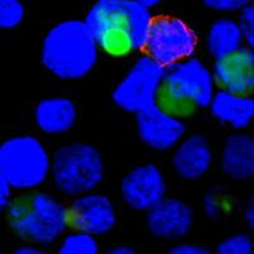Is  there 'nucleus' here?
Returning <instances> with one entry per match:
<instances>
[{
  "mask_svg": "<svg viewBox=\"0 0 254 254\" xmlns=\"http://www.w3.org/2000/svg\"><path fill=\"white\" fill-rule=\"evenodd\" d=\"M203 212L206 216L211 217V219H217L224 211V203H222V198L217 193L214 192H207L206 196L203 197Z\"/></svg>",
  "mask_w": 254,
  "mask_h": 254,
  "instance_id": "24",
  "label": "nucleus"
},
{
  "mask_svg": "<svg viewBox=\"0 0 254 254\" xmlns=\"http://www.w3.org/2000/svg\"><path fill=\"white\" fill-rule=\"evenodd\" d=\"M132 1H135V3L140 4V5H142V6H145V8L153 10L154 8H156V6L160 5V4H162L164 0H132Z\"/></svg>",
  "mask_w": 254,
  "mask_h": 254,
  "instance_id": "30",
  "label": "nucleus"
},
{
  "mask_svg": "<svg viewBox=\"0 0 254 254\" xmlns=\"http://www.w3.org/2000/svg\"><path fill=\"white\" fill-rule=\"evenodd\" d=\"M253 252V239L247 233L228 235L216 246V253L219 254H252Z\"/></svg>",
  "mask_w": 254,
  "mask_h": 254,
  "instance_id": "21",
  "label": "nucleus"
},
{
  "mask_svg": "<svg viewBox=\"0 0 254 254\" xmlns=\"http://www.w3.org/2000/svg\"><path fill=\"white\" fill-rule=\"evenodd\" d=\"M51 154L35 135L10 136L0 144V176L17 192L40 190L50 179Z\"/></svg>",
  "mask_w": 254,
  "mask_h": 254,
  "instance_id": "6",
  "label": "nucleus"
},
{
  "mask_svg": "<svg viewBox=\"0 0 254 254\" xmlns=\"http://www.w3.org/2000/svg\"><path fill=\"white\" fill-rule=\"evenodd\" d=\"M216 89L211 66L192 56L165 69L158 103L185 117L207 110Z\"/></svg>",
  "mask_w": 254,
  "mask_h": 254,
  "instance_id": "4",
  "label": "nucleus"
},
{
  "mask_svg": "<svg viewBox=\"0 0 254 254\" xmlns=\"http://www.w3.org/2000/svg\"><path fill=\"white\" fill-rule=\"evenodd\" d=\"M26 6L22 0H0V31H13L23 23Z\"/></svg>",
  "mask_w": 254,
  "mask_h": 254,
  "instance_id": "20",
  "label": "nucleus"
},
{
  "mask_svg": "<svg viewBox=\"0 0 254 254\" xmlns=\"http://www.w3.org/2000/svg\"><path fill=\"white\" fill-rule=\"evenodd\" d=\"M238 26H239L240 32H242L243 40L246 46H254V6L253 4L244 6L237 13Z\"/></svg>",
  "mask_w": 254,
  "mask_h": 254,
  "instance_id": "22",
  "label": "nucleus"
},
{
  "mask_svg": "<svg viewBox=\"0 0 254 254\" xmlns=\"http://www.w3.org/2000/svg\"><path fill=\"white\" fill-rule=\"evenodd\" d=\"M198 44V36L186 20L159 14L151 19L142 52L167 69L194 56Z\"/></svg>",
  "mask_w": 254,
  "mask_h": 254,
  "instance_id": "7",
  "label": "nucleus"
},
{
  "mask_svg": "<svg viewBox=\"0 0 254 254\" xmlns=\"http://www.w3.org/2000/svg\"><path fill=\"white\" fill-rule=\"evenodd\" d=\"M221 172L231 181L244 182L254 174V139L246 131L228 136L220 153Z\"/></svg>",
  "mask_w": 254,
  "mask_h": 254,
  "instance_id": "16",
  "label": "nucleus"
},
{
  "mask_svg": "<svg viewBox=\"0 0 254 254\" xmlns=\"http://www.w3.org/2000/svg\"><path fill=\"white\" fill-rule=\"evenodd\" d=\"M194 224V212L185 199L168 197L146 211V228L153 237L178 242L187 237Z\"/></svg>",
  "mask_w": 254,
  "mask_h": 254,
  "instance_id": "12",
  "label": "nucleus"
},
{
  "mask_svg": "<svg viewBox=\"0 0 254 254\" xmlns=\"http://www.w3.org/2000/svg\"><path fill=\"white\" fill-rule=\"evenodd\" d=\"M205 46L214 60L225 58L246 46L237 18L228 14L216 18L206 31Z\"/></svg>",
  "mask_w": 254,
  "mask_h": 254,
  "instance_id": "18",
  "label": "nucleus"
},
{
  "mask_svg": "<svg viewBox=\"0 0 254 254\" xmlns=\"http://www.w3.org/2000/svg\"><path fill=\"white\" fill-rule=\"evenodd\" d=\"M13 192L14 190L6 183L5 179L0 176V212H4L6 210L13 198Z\"/></svg>",
  "mask_w": 254,
  "mask_h": 254,
  "instance_id": "26",
  "label": "nucleus"
},
{
  "mask_svg": "<svg viewBox=\"0 0 254 254\" xmlns=\"http://www.w3.org/2000/svg\"><path fill=\"white\" fill-rule=\"evenodd\" d=\"M136 133L146 147L158 153L172 151L187 135L183 117L159 103L135 115Z\"/></svg>",
  "mask_w": 254,
  "mask_h": 254,
  "instance_id": "9",
  "label": "nucleus"
},
{
  "mask_svg": "<svg viewBox=\"0 0 254 254\" xmlns=\"http://www.w3.org/2000/svg\"><path fill=\"white\" fill-rule=\"evenodd\" d=\"M15 254H42L44 253V248L33 243L23 242L19 247L14 249Z\"/></svg>",
  "mask_w": 254,
  "mask_h": 254,
  "instance_id": "27",
  "label": "nucleus"
},
{
  "mask_svg": "<svg viewBox=\"0 0 254 254\" xmlns=\"http://www.w3.org/2000/svg\"><path fill=\"white\" fill-rule=\"evenodd\" d=\"M117 219V208L111 197L97 190L72 197L67 205L69 229L85 231L97 238L110 234Z\"/></svg>",
  "mask_w": 254,
  "mask_h": 254,
  "instance_id": "10",
  "label": "nucleus"
},
{
  "mask_svg": "<svg viewBox=\"0 0 254 254\" xmlns=\"http://www.w3.org/2000/svg\"><path fill=\"white\" fill-rule=\"evenodd\" d=\"M243 220L246 222V225L248 226L249 230L254 229V203L253 199H251L247 206L243 210Z\"/></svg>",
  "mask_w": 254,
  "mask_h": 254,
  "instance_id": "28",
  "label": "nucleus"
},
{
  "mask_svg": "<svg viewBox=\"0 0 254 254\" xmlns=\"http://www.w3.org/2000/svg\"><path fill=\"white\" fill-rule=\"evenodd\" d=\"M78 107L66 95H49L37 102L33 121L41 133L61 136L70 132L78 121Z\"/></svg>",
  "mask_w": 254,
  "mask_h": 254,
  "instance_id": "15",
  "label": "nucleus"
},
{
  "mask_svg": "<svg viewBox=\"0 0 254 254\" xmlns=\"http://www.w3.org/2000/svg\"><path fill=\"white\" fill-rule=\"evenodd\" d=\"M167 179L160 167L144 163L133 167L124 176L120 185L121 198L127 207L146 212L167 196Z\"/></svg>",
  "mask_w": 254,
  "mask_h": 254,
  "instance_id": "11",
  "label": "nucleus"
},
{
  "mask_svg": "<svg viewBox=\"0 0 254 254\" xmlns=\"http://www.w3.org/2000/svg\"><path fill=\"white\" fill-rule=\"evenodd\" d=\"M0 253H1V248H0Z\"/></svg>",
  "mask_w": 254,
  "mask_h": 254,
  "instance_id": "31",
  "label": "nucleus"
},
{
  "mask_svg": "<svg viewBox=\"0 0 254 254\" xmlns=\"http://www.w3.org/2000/svg\"><path fill=\"white\" fill-rule=\"evenodd\" d=\"M165 67L145 54L136 58L113 88L111 99L120 111L135 116L158 103Z\"/></svg>",
  "mask_w": 254,
  "mask_h": 254,
  "instance_id": "8",
  "label": "nucleus"
},
{
  "mask_svg": "<svg viewBox=\"0 0 254 254\" xmlns=\"http://www.w3.org/2000/svg\"><path fill=\"white\" fill-rule=\"evenodd\" d=\"M104 174L103 155L89 142H67L51 154L50 179L61 194L70 198L97 190Z\"/></svg>",
  "mask_w": 254,
  "mask_h": 254,
  "instance_id": "5",
  "label": "nucleus"
},
{
  "mask_svg": "<svg viewBox=\"0 0 254 254\" xmlns=\"http://www.w3.org/2000/svg\"><path fill=\"white\" fill-rule=\"evenodd\" d=\"M108 253L110 254H135L136 251L133 247L127 246V244H117V246L111 247Z\"/></svg>",
  "mask_w": 254,
  "mask_h": 254,
  "instance_id": "29",
  "label": "nucleus"
},
{
  "mask_svg": "<svg viewBox=\"0 0 254 254\" xmlns=\"http://www.w3.org/2000/svg\"><path fill=\"white\" fill-rule=\"evenodd\" d=\"M101 51L83 19H64L45 33L41 44L42 66L54 78L76 81L95 69Z\"/></svg>",
  "mask_w": 254,
  "mask_h": 254,
  "instance_id": "2",
  "label": "nucleus"
},
{
  "mask_svg": "<svg viewBox=\"0 0 254 254\" xmlns=\"http://www.w3.org/2000/svg\"><path fill=\"white\" fill-rule=\"evenodd\" d=\"M207 110L219 124L234 131H246L254 120V99L252 94L216 89Z\"/></svg>",
  "mask_w": 254,
  "mask_h": 254,
  "instance_id": "17",
  "label": "nucleus"
},
{
  "mask_svg": "<svg viewBox=\"0 0 254 254\" xmlns=\"http://www.w3.org/2000/svg\"><path fill=\"white\" fill-rule=\"evenodd\" d=\"M217 89L238 94H252L254 90V51L243 46L225 58L214 60L211 66Z\"/></svg>",
  "mask_w": 254,
  "mask_h": 254,
  "instance_id": "14",
  "label": "nucleus"
},
{
  "mask_svg": "<svg viewBox=\"0 0 254 254\" xmlns=\"http://www.w3.org/2000/svg\"><path fill=\"white\" fill-rule=\"evenodd\" d=\"M99 249L98 238L75 229H67L58 242L59 254H97Z\"/></svg>",
  "mask_w": 254,
  "mask_h": 254,
  "instance_id": "19",
  "label": "nucleus"
},
{
  "mask_svg": "<svg viewBox=\"0 0 254 254\" xmlns=\"http://www.w3.org/2000/svg\"><path fill=\"white\" fill-rule=\"evenodd\" d=\"M172 151L173 172L188 182L203 178L215 162L212 145L202 133L186 135Z\"/></svg>",
  "mask_w": 254,
  "mask_h": 254,
  "instance_id": "13",
  "label": "nucleus"
},
{
  "mask_svg": "<svg viewBox=\"0 0 254 254\" xmlns=\"http://www.w3.org/2000/svg\"><path fill=\"white\" fill-rule=\"evenodd\" d=\"M253 0H199L208 10H212L219 14H237L240 9L252 4Z\"/></svg>",
  "mask_w": 254,
  "mask_h": 254,
  "instance_id": "23",
  "label": "nucleus"
},
{
  "mask_svg": "<svg viewBox=\"0 0 254 254\" xmlns=\"http://www.w3.org/2000/svg\"><path fill=\"white\" fill-rule=\"evenodd\" d=\"M153 17L132 0H95L83 22L101 54L122 60L141 54Z\"/></svg>",
  "mask_w": 254,
  "mask_h": 254,
  "instance_id": "1",
  "label": "nucleus"
},
{
  "mask_svg": "<svg viewBox=\"0 0 254 254\" xmlns=\"http://www.w3.org/2000/svg\"><path fill=\"white\" fill-rule=\"evenodd\" d=\"M9 228L23 242L50 247L69 229L67 206L52 193L35 190L12 198L5 210Z\"/></svg>",
  "mask_w": 254,
  "mask_h": 254,
  "instance_id": "3",
  "label": "nucleus"
},
{
  "mask_svg": "<svg viewBox=\"0 0 254 254\" xmlns=\"http://www.w3.org/2000/svg\"><path fill=\"white\" fill-rule=\"evenodd\" d=\"M176 244L169 249V254H208L210 249L207 247L193 242H186V240H178L174 242Z\"/></svg>",
  "mask_w": 254,
  "mask_h": 254,
  "instance_id": "25",
  "label": "nucleus"
}]
</instances>
